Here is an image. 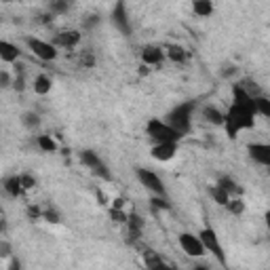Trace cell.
Segmentation results:
<instances>
[{
	"mask_svg": "<svg viewBox=\"0 0 270 270\" xmlns=\"http://www.w3.org/2000/svg\"><path fill=\"white\" fill-rule=\"evenodd\" d=\"M42 218H45L49 224H59L61 222V215L55 209H45V211H42Z\"/></svg>",
	"mask_w": 270,
	"mask_h": 270,
	"instance_id": "30",
	"label": "cell"
},
{
	"mask_svg": "<svg viewBox=\"0 0 270 270\" xmlns=\"http://www.w3.org/2000/svg\"><path fill=\"white\" fill-rule=\"evenodd\" d=\"M163 270H179L175 264H171V262H165V266H163Z\"/></svg>",
	"mask_w": 270,
	"mask_h": 270,
	"instance_id": "43",
	"label": "cell"
},
{
	"mask_svg": "<svg viewBox=\"0 0 270 270\" xmlns=\"http://www.w3.org/2000/svg\"><path fill=\"white\" fill-rule=\"evenodd\" d=\"M110 19H112L114 28L121 32L123 36H129V34H131V19H129V13H127L125 3H116V5L112 7V15H110Z\"/></svg>",
	"mask_w": 270,
	"mask_h": 270,
	"instance_id": "8",
	"label": "cell"
},
{
	"mask_svg": "<svg viewBox=\"0 0 270 270\" xmlns=\"http://www.w3.org/2000/svg\"><path fill=\"white\" fill-rule=\"evenodd\" d=\"M199 239L203 241L207 253H213L215 257H218V262H220L226 270H228V262H226V253H224V247H222V243H220L218 232H215L211 226H205V228H201V232H199Z\"/></svg>",
	"mask_w": 270,
	"mask_h": 270,
	"instance_id": "4",
	"label": "cell"
},
{
	"mask_svg": "<svg viewBox=\"0 0 270 270\" xmlns=\"http://www.w3.org/2000/svg\"><path fill=\"white\" fill-rule=\"evenodd\" d=\"M123 205H125L123 199H114V201H112V209H123Z\"/></svg>",
	"mask_w": 270,
	"mask_h": 270,
	"instance_id": "40",
	"label": "cell"
},
{
	"mask_svg": "<svg viewBox=\"0 0 270 270\" xmlns=\"http://www.w3.org/2000/svg\"><path fill=\"white\" fill-rule=\"evenodd\" d=\"M13 89H15V91H24V89H26V74H15Z\"/></svg>",
	"mask_w": 270,
	"mask_h": 270,
	"instance_id": "36",
	"label": "cell"
},
{
	"mask_svg": "<svg viewBox=\"0 0 270 270\" xmlns=\"http://www.w3.org/2000/svg\"><path fill=\"white\" fill-rule=\"evenodd\" d=\"M82 34L78 30H66V32H59V34H55V38H53V45H55L57 49H74L78 47Z\"/></svg>",
	"mask_w": 270,
	"mask_h": 270,
	"instance_id": "11",
	"label": "cell"
},
{
	"mask_svg": "<svg viewBox=\"0 0 270 270\" xmlns=\"http://www.w3.org/2000/svg\"><path fill=\"white\" fill-rule=\"evenodd\" d=\"M78 158H80V163L87 167V169H91V171L97 169V167L104 163V160L100 158V154L93 152V150H80V152H78Z\"/></svg>",
	"mask_w": 270,
	"mask_h": 270,
	"instance_id": "18",
	"label": "cell"
},
{
	"mask_svg": "<svg viewBox=\"0 0 270 270\" xmlns=\"http://www.w3.org/2000/svg\"><path fill=\"white\" fill-rule=\"evenodd\" d=\"M97 24H100V15H87L82 19V28L84 30H91V28H95Z\"/></svg>",
	"mask_w": 270,
	"mask_h": 270,
	"instance_id": "34",
	"label": "cell"
},
{
	"mask_svg": "<svg viewBox=\"0 0 270 270\" xmlns=\"http://www.w3.org/2000/svg\"><path fill=\"white\" fill-rule=\"evenodd\" d=\"M177 154V144H154L152 146V156L160 163H167V160L175 158Z\"/></svg>",
	"mask_w": 270,
	"mask_h": 270,
	"instance_id": "13",
	"label": "cell"
},
{
	"mask_svg": "<svg viewBox=\"0 0 270 270\" xmlns=\"http://www.w3.org/2000/svg\"><path fill=\"white\" fill-rule=\"evenodd\" d=\"M9 270H21V262H19L17 255H13V257L9 260Z\"/></svg>",
	"mask_w": 270,
	"mask_h": 270,
	"instance_id": "39",
	"label": "cell"
},
{
	"mask_svg": "<svg viewBox=\"0 0 270 270\" xmlns=\"http://www.w3.org/2000/svg\"><path fill=\"white\" fill-rule=\"evenodd\" d=\"M80 66H84V68H93L95 66V57H93L91 51L80 53Z\"/></svg>",
	"mask_w": 270,
	"mask_h": 270,
	"instance_id": "31",
	"label": "cell"
},
{
	"mask_svg": "<svg viewBox=\"0 0 270 270\" xmlns=\"http://www.w3.org/2000/svg\"><path fill=\"white\" fill-rule=\"evenodd\" d=\"M247 152H249V158L255 160L257 165L270 167V142L249 144V146H247Z\"/></svg>",
	"mask_w": 270,
	"mask_h": 270,
	"instance_id": "9",
	"label": "cell"
},
{
	"mask_svg": "<svg viewBox=\"0 0 270 270\" xmlns=\"http://www.w3.org/2000/svg\"><path fill=\"white\" fill-rule=\"evenodd\" d=\"M135 175L139 179V184L150 192V194H156V197H167V188L160 175L152 169H146V167H137L135 169Z\"/></svg>",
	"mask_w": 270,
	"mask_h": 270,
	"instance_id": "5",
	"label": "cell"
},
{
	"mask_svg": "<svg viewBox=\"0 0 270 270\" xmlns=\"http://www.w3.org/2000/svg\"><path fill=\"white\" fill-rule=\"evenodd\" d=\"M192 13L197 17H211L213 15V3L211 0H194L192 3Z\"/></svg>",
	"mask_w": 270,
	"mask_h": 270,
	"instance_id": "20",
	"label": "cell"
},
{
	"mask_svg": "<svg viewBox=\"0 0 270 270\" xmlns=\"http://www.w3.org/2000/svg\"><path fill=\"white\" fill-rule=\"evenodd\" d=\"M255 104L253 106H245V104H234L228 108L226 112V123H224V129H226V135L230 139H234L241 131H247V129H253L255 125Z\"/></svg>",
	"mask_w": 270,
	"mask_h": 270,
	"instance_id": "1",
	"label": "cell"
},
{
	"mask_svg": "<svg viewBox=\"0 0 270 270\" xmlns=\"http://www.w3.org/2000/svg\"><path fill=\"white\" fill-rule=\"evenodd\" d=\"M36 146L42 150V152H47V154L57 152V142L51 135H38L36 137Z\"/></svg>",
	"mask_w": 270,
	"mask_h": 270,
	"instance_id": "22",
	"label": "cell"
},
{
	"mask_svg": "<svg viewBox=\"0 0 270 270\" xmlns=\"http://www.w3.org/2000/svg\"><path fill=\"white\" fill-rule=\"evenodd\" d=\"M19 57H21V51L15 42L0 40V59H3L5 63H17Z\"/></svg>",
	"mask_w": 270,
	"mask_h": 270,
	"instance_id": "12",
	"label": "cell"
},
{
	"mask_svg": "<svg viewBox=\"0 0 270 270\" xmlns=\"http://www.w3.org/2000/svg\"><path fill=\"white\" fill-rule=\"evenodd\" d=\"M110 218H112L114 222H118V224H127L129 215H127L123 209H110Z\"/></svg>",
	"mask_w": 270,
	"mask_h": 270,
	"instance_id": "32",
	"label": "cell"
},
{
	"mask_svg": "<svg viewBox=\"0 0 270 270\" xmlns=\"http://www.w3.org/2000/svg\"><path fill=\"white\" fill-rule=\"evenodd\" d=\"M21 123H24L28 129H36V127L40 125V116H38L36 112L28 110V112H24V114H21Z\"/></svg>",
	"mask_w": 270,
	"mask_h": 270,
	"instance_id": "27",
	"label": "cell"
},
{
	"mask_svg": "<svg viewBox=\"0 0 270 270\" xmlns=\"http://www.w3.org/2000/svg\"><path fill=\"white\" fill-rule=\"evenodd\" d=\"M203 118L207 121L209 125L213 127H224L226 123V112H222L220 108H215V106H205L203 108Z\"/></svg>",
	"mask_w": 270,
	"mask_h": 270,
	"instance_id": "15",
	"label": "cell"
},
{
	"mask_svg": "<svg viewBox=\"0 0 270 270\" xmlns=\"http://www.w3.org/2000/svg\"><path fill=\"white\" fill-rule=\"evenodd\" d=\"M3 188L11 199H17L24 194V184H21V175H9L3 179Z\"/></svg>",
	"mask_w": 270,
	"mask_h": 270,
	"instance_id": "14",
	"label": "cell"
},
{
	"mask_svg": "<svg viewBox=\"0 0 270 270\" xmlns=\"http://www.w3.org/2000/svg\"><path fill=\"white\" fill-rule=\"evenodd\" d=\"M51 87H53V80H51L49 74H38V76L34 78V84H32L34 93L40 95V97L49 95V93H51Z\"/></svg>",
	"mask_w": 270,
	"mask_h": 270,
	"instance_id": "16",
	"label": "cell"
},
{
	"mask_svg": "<svg viewBox=\"0 0 270 270\" xmlns=\"http://www.w3.org/2000/svg\"><path fill=\"white\" fill-rule=\"evenodd\" d=\"M177 241H179L182 251L186 253L188 257H203L205 253H207V249H205L203 241L199 239V234H192V232H182V234L177 236Z\"/></svg>",
	"mask_w": 270,
	"mask_h": 270,
	"instance_id": "7",
	"label": "cell"
},
{
	"mask_svg": "<svg viewBox=\"0 0 270 270\" xmlns=\"http://www.w3.org/2000/svg\"><path fill=\"white\" fill-rule=\"evenodd\" d=\"M194 108H197V102H182L175 108H171L165 116V123L171 125L175 131L184 137L192 131V114H194Z\"/></svg>",
	"mask_w": 270,
	"mask_h": 270,
	"instance_id": "2",
	"label": "cell"
},
{
	"mask_svg": "<svg viewBox=\"0 0 270 270\" xmlns=\"http://www.w3.org/2000/svg\"><path fill=\"white\" fill-rule=\"evenodd\" d=\"M70 11V5L66 3V0H53V3L49 5V13L55 17V15H63Z\"/></svg>",
	"mask_w": 270,
	"mask_h": 270,
	"instance_id": "26",
	"label": "cell"
},
{
	"mask_svg": "<svg viewBox=\"0 0 270 270\" xmlns=\"http://www.w3.org/2000/svg\"><path fill=\"white\" fill-rule=\"evenodd\" d=\"M264 220H266V226H268V230H270V211H266V215H264Z\"/></svg>",
	"mask_w": 270,
	"mask_h": 270,
	"instance_id": "45",
	"label": "cell"
},
{
	"mask_svg": "<svg viewBox=\"0 0 270 270\" xmlns=\"http://www.w3.org/2000/svg\"><path fill=\"white\" fill-rule=\"evenodd\" d=\"M144 218L142 215H137V213H131L129 215V220H127V228L131 230V232H142L144 230Z\"/></svg>",
	"mask_w": 270,
	"mask_h": 270,
	"instance_id": "24",
	"label": "cell"
},
{
	"mask_svg": "<svg viewBox=\"0 0 270 270\" xmlns=\"http://www.w3.org/2000/svg\"><path fill=\"white\" fill-rule=\"evenodd\" d=\"M146 133L154 144H177L182 135L171 125H167L160 118H150L146 123Z\"/></svg>",
	"mask_w": 270,
	"mask_h": 270,
	"instance_id": "3",
	"label": "cell"
},
{
	"mask_svg": "<svg viewBox=\"0 0 270 270\" xmlns=\"http://www.w3.org/2000/svg\"><path fill=\"white\" fill-rule=\"evenodd\" d=\"M234 72H236V68H226V70H224L222 74H224V76H226V78H228V76H232V74H234Z\"/></svg>",
	"mask_w": 270,
	"mask_h": 270,
	"instance_id": "42",
	"label": "cell"
},
{
	"mask_svg": "<svg viewBox=\"0 0 270 270\" xmlns=\"http://www.w3.org/2000/svg\"><path fill=\"white\" fill-rule=\"evenodd\" d=\"M226 209H228L232 215H241V213L245 211V203H243L241 197H234V199L228 203V207H226Z\"/></svg>",
	"mask_w": 270,
	"mask_h": 270,
	"instance_id": "28",
	"label": "cell"
},
{
	"mask_svg": "<svg viewBox=\"0 0 270 270\" xmlns=\"http://www.w3.org/2000/svg\"><path fill=\"white\" fill-rule=\"evenodd\" d=\"M21 184H24V190H32V188H36V177L32 173H24L21 175Z\"/></svg>",
	"mask_w": 270,
	"mask_h": 270,
	"instance_id": "33",
	"label": "cell"
},
{
	"mask_svg": "<svg viewBox=\"0 0 270 270\" xmlns=\"http://www.w3.org/2000/svg\"><path fill=\"white\" fill-rule=\"evenodd\" d=\"M218 186L222 188V190H226L230 194V197L234 199V197H241L243 194V188L239 186V184H236L230 175H220V179H218Z\"/></svg>",
	"mask_w": 270,
	"mask_h": 270,
	"instance_id": "17",
	"label": "cell"
},
{
	"mask_svg": "<svg viewBox=\"0 0 270 270\" xmlns=\"http://www.w3.org/2000/svg\"><path fill=\"white\" fill-rule=\"evenodd\" d=\"M93 175H95V177H102L104 182H110V179H112V173H110V169L106 167V163H102L97 169H93Z\"/></svg>",
	"mask_w": 270,
	"mask_h": 270,
	"instance_id": "29",
	"label": "cell"
},
{
	"mask_svg": "<svg viewBox=\"0 0 270 270\" xmlns=\"http://www.w3.org/2000/svg\"><path fill=\"white\" fill-rule=\"evenodd\" d=\"M97 201H100V205H108V197L104 192H97Z\"/></svg>",
	"mask_w": 270,
	"mask_h": 270,
	"instance_id": "41",
	"label": "cell"
},
{
	"mask_svg": "<svg viewBox=\"0 0 270 270\" xmlns=\"http://www.w3.org/2000/svg\"><path fill=\"white\" fill-rule=\"evenodd\" d=\"M150 207H152L154 211H169L171 209V203L167 201V197H156V194H152L150 197Z\"/></svg>",
	"mask_w": 270,
	"mask_h": 270,
	"instance_id": "25",
	"label": "cell"
},
{
	"mask_svg": "<svg viewBox=\"0 0 270 270\" xmlns=\"http://www.w3.org/2000/svg\"><path fill=\"white\" fill-rule=\"evenodd\" d=\"M192 270H211V268H209V266H205V264H194Z\"/></svg>",
	"mask_w": 270,
	"mask_h": 270,
	"instance_id": "44",
	"label": "cell"
},
{
	"mask_svg": "<svg viewBox=\"0 0 270 270\" xmlns=\"http://www.w3.org/2000/svg\"><path fill=\"white\" fill-rule=\"evenodd\" d=\"M165 53H167V59L173 63H186V59H188V53L182 45H169L165 49Z\"/></svg>",
	"mask_w": 270,
	"mask_h": 270,
	"instance_id": "19",
	"label": "cell"
},
{
	"mask_svg": "<svg viewBox=\"0 0 270 270\" xmlns=\"http://www.w3.org/2000/svg\"><path fill=\"white\" fill-rule=\"evenodd\" d=\"M11 253H13V251H11L9 241H7V239H3V241H0V257H5V260H11V257H13Z\"/></svg>",
	"mask_w": 270,
	"mask_h": 270,
	"instance_id": "35",
	"label": "cell"
},
{
	"mask_svg": "<svg viewBox=\"0 0 270 270\" xmlns=\"http://www.w3.org/2000/svg\"><path fill=\"white\" fill-rule=\"evenodd\" d=\"M253 104H255V112H257V114L270 118V97L257 95V97H253Z\"/></svg>",
	"mask_w": 270,
	"mask_h": 270,
	"instance_id": "23",
	"label": "cell"
},
{
	"mask_svg": "<svg viewBox=\"0 0 270 270\" xmlns=\"http://www.w3.org/2000/svg\"><path fill=\"white\" fill-rule=\"evenodd\" d=\"M11 84H13V82H11L9 72H7V70H3V72H0V87H3V89H9Z\"/></svg>",
	"mask_w": 270,
	"mask_h": 270,
	"instance_id": "37",
	"label": "cell"
},
{
	"mask_svg": "<svg viewBox=\"0 0 270 270\" xmlns=\"http://www.w3.org/2000/svg\"><path fill=\"white\" fill-rule=\"evenodd\" d=\"M209 197L213 199V203H218V205H222V207H228V203L232 201V197L226 190H222L218 184H215V186H211L209 188Z\"/></svg>",
	"mask_w": 270,
	"mask_h": 270,
	"instance_id": "21",
	"label": "cell"
},
{
	"mask_svg": "<svg viewBox=\"0 0 270 270\" xmlns=\"http://www.w3.org/2000/svg\"><path fill=\"white\" fill-rule=\"evenodd\" d=\"M167 57V53L163 47H158V45H146L142 49V61H144V66H160V63L165 61Z\"/></svg>",
	"mask_w": 270,
	"mask_h": 270,
	"instance_id": "10",
	"label": "cell"
},
{
	"mask_svg": "<svg viewBox=\"0 0 270 270\" xmlns=\"http://www.w3.org/2000/svg\"><path fill=\"white\" fill-rule=\"evenodd\" d=\"M24 42L28 45V49L34 53V57H38L40 61H55L57 59V47L53 42H47L42 38H34V36H26Z\"/></svg>",
	"mask_w": 270,
	"mask_h": 270,
	"instance_id": "6",
	"label": "cell"
},
{
	"mask_svg": "<svg viewBox=\"0 0 270 270\" xmlns=\"http://www.w3.org/2000/svg\"><path fill=\"white\" fill-rule=\"evenodd\" d=\"M28 218L30 220H38V218H42V211L38 207H28Z\"/></svg>",
	"mask_w": 270,
	"mask_h": 270,
	"instance_id": "38",
	"label": "cell"
}]
</instances>
